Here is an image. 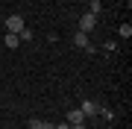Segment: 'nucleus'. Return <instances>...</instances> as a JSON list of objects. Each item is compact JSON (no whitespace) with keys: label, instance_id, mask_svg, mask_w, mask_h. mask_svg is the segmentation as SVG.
<instances>
[{"label":"nucleus","instance_id":"nucleus-1","mask_svg":"<svg viewBox=\"0 0 132 129\" xmlns=\"http://www.w3.org/2000/svg\"><path fill=\"white\" fill-rule=\"evenodd\" d=\"M94 27H97V15L85 12L82 18H79V32H85V35H88V32H91V29H94Z\"/></svg>","mask_w":132,"mask_h":129},{"label":"nucleus","instance_id":"nucleus-6","mask_svg":"<svg viewBox=\"0 0 132 129\" xmlns=\"http://www.w3.org/2000/svg\"><path fill=\"white\" fill-rule=\"evenodd\" d=\"M73 41H76V47H88V44H91L85 32H76V38H73Z\"/></svg>","mask_w":132,"mask_h":129},{"label":"nucleus","instance_id":"nucleus-8","mask_svg":"<svg viewBox=\"0 0 132 129\" xmlns=\"http://www.w3.org/2000/svg\"><path fill=\"white\" fill-rule=\"evenodd\" d=\"M100 9H103V3H100V0H91V9H88V12H91V15H100Z\"/></svg>","mask_w":132,"mask_h":129},{"label":"nucleus","instance_id":"nucleus-3","mask_svg":"<svg viewBox=\"0 0 132 129\" xmlns=\"http://www.w3.org/2000/svg\"><path fill=\"white\" fill-rule=\"evenodd\" d=\"M79 109H82V115H85V117H91V115H100V109H103V106L94 103V100H85Z\"/></svg>","mask_w":132,"mask_h":129},{"label":"nucleus","instance_id":"nucleus-4","mask_svg":"<svg viewBox=\"0 0 132 129\" xmlns=\"http://www.w3.org/2000/svg\"><path fill=\"white\" fill-rule=\"evenodd\" d=\"M68 123L76 126V123H85V115H82V109H73V111H68Z\"/></svg>","mask_w":132,"mask_h":129},{"label":"nucleus","instance_id":"nucleus-10","mask_svg":"<svg viewBox=\"0 0 132 129\" xmlns=\"http://www.w3.org/2000/svg\"><path fill=\"white\" fill-rule=\"evenodd\" d=\"M56 129H71V123H59V126H56Z\"/></svg>","mask_w":132,"mask_h":129},{"label":"nucleus","instance_id":"nucleus-2","mask_svg":"<svg viewBox=\"0 0 132 129\" xmlns=\"http://www.w3.org/2000/svg\"><path fill=\"white\" fill-rule=\"evenodd\" d=\"M24 27H27V24H24V18H21V15H12V18H6V32H15V35H18Z\"/></svg>","mask_w":132,"mask_h":129},{"label":"nucleus","instance_id":"nucleus-11","mask_svg":"<svg viewBox=\"0 0 132 129\" xmlns=\"http://www.w3.org/2000/svg\"><path fill=\"white\" fill-rule=\"evenodd\" d=\"M71 129H85V123H76V126H71Z\"/></svg>","mask_w":132,"mask_h":129},{"label":"nucleus","instance_id":"nucleus-5","mask_svg":"<svg viewBox=\"0 0 132 129\" xmlns=\"http://www.w3.org/2000/svg\"><path fill=\"white\" fill-rule=\"evenodd\" d=\"M3 44H6V47H9V50H15V47H18V44H21V38H18V35H15V32H6Z\"/></svg>","mask_w":132,"mask_h":129},{"label":"nucleus","instance_id":"nucleus-9","mask_svg":"<svg viewBox=\"0 0 132 129\" xmlns=\"http://www.w3.org/2000/svg\"><path fill=\"white\" fill-rule=\"evenodd\" d=\"M120 35H123V38H129V35H132V27L123 24V27H120Z\"/></svg>","mask_w":132,"mask_h":129},{"label":"nucleus","instance_id":"nucleus-7","mask_svg":"<svg viewBox=\"0 0 132 129\" xmlns=\"http://www.w3.org/2000/svg\"><path fill=\"white\" fill-rule=\"evenodd\" d=\"M18 38H21V41H32V29H29V27H24V29L18 32Z\"/></svg>","mask_w":132,"mask_h":129}]
</instances>
